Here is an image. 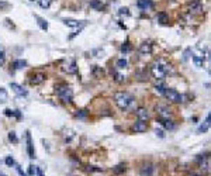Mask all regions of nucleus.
Masks as SVG:
<instances>
[{
  "mask_svg": "<svg viewBox=\"0 0 211 176\" xmlns=\"http://www.w3.org/2000/svg\"><path fill=\"white\" fill-rule=\"evenodd\" d=\"M90 6H92V7H94V8H101V4H100V3H99L97 0H92V1H90Z\"/></svg>",
  "mask_w": 211,
  "mask_h": 176,
  "instance_id": "nucleus-30",
  "label": "nucleus"
},
{
  "mask_svg": "<svg viewBox=\"0 0 211 176\" xmlns=\"http://www.w3.org/2000/svg\"><path fill=\"white\" fill-rule=\"evenodd\" d=\"M170 71V65H168L166 62H163L162 59H158L155 61L152 66H151V72L154 75L155 79L158 80H163L166 78V73Z\"/></svg>",
  "mask_w": 211,
  "mask_h": 176,
  "instance_id": "nucleus-2",
  "label": "nucleus"
},
{
  "mask_svg": "<svg viewBox=\"0 0 211 176\" xmlns=\"http://www.w3.org/2000/svg\"><path fill=\"white\" fill-rule=\"evenodd\" d=\"M16 168H17V172L20 173V176H28V175H27V173H24V172H23V170L20 169V166H16Z\"/></svg>",
  "mask_w": 211,
  "mask_h": 176,
  "instance_id": "nucleus-37",
  "label": "nucleus"
},
{
  "mask_svg": "<svg viewBox=\"0 0 211 176\" xmlns=\"http://www.w3.org/2000/svg\"><path fill=\"white\" fill-rule=\"evenodd\" d=\"M4 114L8 116V117H17V119H21V113L18 110H10V109H6L4 110Z\"/></svg>",
  "mask_w": 211,
  "mask_h": 176,
  "instance_id": "nucleus-17",
  "label": "nucleus"
},
{
  "mask_svg": "<svg viewBox=\"0 0 211 176\" xmlns=\"http://www.w3.org/2000/svg\"><path fill=\"white\" fill-rule=\"evenodd\" d=\"M165 86H163V85H156V86H155V90H156V92H159V93H162L163 95V92H165Z\"/></svg>",
  "mask_w": 211,
  "mask_h": 176,
  "instance_id": "nucleus-31",
  "label": "nucleus"
},
{
  "mask_svg": "<svg viewBox=\"0 0 211 176\" xmlns=\"http://www.w3.org/2000/svg\"><path fill=\"white\" fill-rule=\"evenodd\" d=\"M155 134L159 137V138H163V137H165V134H163L162 130H156V131H155Z\"/></svg>",
  "mask_w": 211,
  "mask_h": 176,
  "instance_id": "nucleus-36",
  "label": "nucleus"
},
{
  "mask_svg": "<svg viewBox=\"0 0 211 176\" xmlns=\"http://www.w3.org/2000/svg\"><path fill=\"white\" fill-rule=\"evenodd\" d=\"M114 102L122 111H131L135 109V99L127 92H115L114 93Z\"/></svg>",
  "mask_w": 211,
  "mask_h": 176,
  "instance_id": "nucleus-1",
  "label": "nucleus"
},
{
  "mask_svg": "<svg viewBox=\"0 0 211 176\" xmlns=\"http://www.w3.org/2000/svg\"><path fill=\"white\" fill-rule=\"evenodd\" d=\"M125 170H127V166H125L124 163H120V165H117L115 168H113V172L115 175H121V173H124Z\"/></svg>",
  "mask_w": 211,
  "mask_h": 176,
  "instance_id": "nucleus-19",
  "label": "nucleus"
},
{
  "mask_svg": "<svg viewBox=\"0 0 211 176\" xmlns=\"http://www.w3.org/2000/svg\"><path fill=\"white\" fill-rule=\"evenodd\" d=\"M37 175H38V176H44V175H42V172H41V168H37Z\"/></svg>",
  "mask_w": 211,
  "mask_h": 176,
  "instance_id": "nucleus-40",
  "label": "nucleus"
},
{
  "mask_svg": "<svg viewBox=\"0 0 211 176\" xmlns=\"http://www.w3.org/2000/svg\"><path fill=\"white\" fill-rule=\"evenodd\" d=\"M130 49H131V47L128 45V42H125V44H124V45L121 47V51L124 52V54H127V52H128Z\"/></svg>",
  "mask_w": 211,
  "mask_h": 176,
  "instance_id": "nucleus-32",
  "label": "nucleus"
},
{
  "mask_svg": "<svg viewBox=\"0 0 211 176\" xmlns=\"http://www.w3.org/2000/svg\"><path fill=\"white\" fill-rule=\"evenodd\" d=\"M64 24L68 25V27H72V28H76V27H80L85 23L83 21H79V20H73V18H64Z\"/></svg>",
  "mask_w": 211,
  "mask_h": 176,
  "instance_id": "nucleus-14",
  "label": "nucleus"
},
{
  "mask_svg": "<svg viewBox=\"0 0 211 176\" xmlns=\"http://www.w3.org/2000/svg\"><path fill=\"white\" fill-rule=\"evenodd\" d=\"M35 173H37V166L30 165V166H28V173H27V175H28V176H34Z\"/></svg>",
  "mask_w": 211,
  "mask_h": 176,
  "instance_id": "nucleus-28",
  "label": "nucleus"
},
{
  "mask_svg": "<svg viewBox=\"0 0 211 176\" xmlns=\"http://www.w3.org/2000/svg\"><path fill=\"white\" fill-rule=\"evenodd\" d=\"M135 114H137L138 120H142V121L149 120V113H148V110L144 109V107H138V109L135 110Z\"/></svg>",
  "mask_w": 211,
  "mask_h": 176,
  "instance_id": "nucleus-12",
  "label": "nucleus"
},
{
  "mask_svg": "<svg viewBox=\"0 0 211 176\" xmlns=\"http://www.w3.org/2000/svg\"><path fill=\"white\" fill-rule=\"evenodd\" d=\"M190 52H191V49L187 48L186 51H184V56H183V61H187V58L190 56Z\"/></svg>",
  "mask_w": 211,
  "mask_h": 176,
  "instance_id": "nucleus-34",
  "label": "nucleus"
},
{
  "mask_svg": "<svg viewBox=\"0 0 211 176\" xmlns=\"http://www.w3.org/2000/svg\"><path fill=\"white\" fill-rule=\"evenodd\" d=\"M8 140H10L11 142H14V144H17V142H18V138H17V135H16V133H14V131H10V133H8Z\"/></svg>",
  "mask_w": 211,
  "mask_h": 176,
  "instance_id": "nucleus-26",
  "label": "nucleus"
},
{
  "mask_svg": "<svg viewBox=\"0 0 211 176\" xmlns=\"http://www.w3.org/2000/svg\"><path fill=\"white\" fill-rule=\"evenodd\" d=\"M34 17L37 18V23H38V25L41 27V30H48V23H47V21H45V20L42 18V17L37 16V14H35Z\"/></svg>",
  "mask_w": 211,
  "mask_h": 176,
  "instance_id": "nucleus-18",
  "label": "nucleus"
},
{
  "mask_svg": "<svg viewBox=\"0 0 211 176\" xmlns=\"http://www.w3.org/2000/svg\"><path fill=\"white\" fill-rule=\"evenodd\" d=\"M13 66H14V69H23V68L27 66V62L23 61V59H17V61L13 62Z\"/></svg>",
  "mask_w": 211,
  "mask_h": 176,
  "instance_id": "nucleus-20",
  "label": "nucleus"
},
{
  "mask_svg": "<svg viewBox=\"0 0 211 176\" xmlns=\"http://www.w3.org/2000/svg\"><path fill=\"white\" fill-rule=\"evenodd\" d=\"M10 88H11V90H13L16 95H18V96H27V95H28V92H27L23 86L17 85V83H10Z\"/></svg>",
  "mask_w": 211,
  "mask_h": 176,
  "instance_id": "nucleus-11",
  "label": "nucleus"
},
{
  "mask_svg": "<svg viewBox=\"0 0 211 176\" xmlns=\"http://www.w3.org/2000/svg\"><path fill=\"white\" fill-rule=\"evenodd\" d=\"M4 162H6V165H7V166H14V165H16V163H14V159H13L11 156H7Z\"/></svg>",
  "mask_w": 211,
  "mask_h": 176,
  "instance_id": "nucleus-29",
  "label": "nucleus"
},
{
  "mask_svg": "<svg viewBox=\"0 0 211 176\" xmlns=\"http://www.w3.org/2000/svg\"><path fill=\"white\" fill-rule=\"evenodd\" d=\"M148 126H146V121H142V120H137L134 124H132V130L135 133H145Z\"/></svg>",
  "mask_w": 211,
  "mask_h": 176,
  "instance_id": "nucleus-8",
  "label": "nucleus"
},
{
  "mask_svg": "<svg viewBox=\"0 0 211 176\" xmlns=\"http://www.w3.org/2000/svg\"><path fill=\"white\" fill-rule=\"evenodd\" d=\"M25 140H27V152H28V156H30L31 159H34V158H35V151H34L33 140H31V135H30L28 131L25 133Z\"/></svg>",
  "mask_w": 211,
  "mask_h": 176,
  "instance_id": "nucleus-7",
  "label": "nucleus"
},
{
  "mask_svg": "<svg viewBox=\"0 0 211 176\" xmlns=\"http://www.w3.org/2000/svg\"><path fill=\"white\" fill-rule=\"evenodd\" d=\"M57 95L64 103H72L73 90L71 86H68V85H59L57 88Z\"/></svg>",
  "mask_w": 211,
  "mask_h": 176,
  "instance_id": "nucleus-3",
  "label": "nucleus"
},
{
  "mask_svg": "<svg viewBox=\"0 0 211 176\" xmlns=\"http://www.w3.org/2000/svg\"><path fill=\"white\" fill-rule=\"evenodd\" d=\"M38 1H40V6L42 8H48L49 6H51V1H52V0H38Z\"/></svg>",
  "mask_w": 211,
  "mask_h": 176,
  "instance_id": "nucleus-27",
  "label": "nucleus"
},
{
  "mask_svg": "<svg viewBox=\"0 0 211 176\" xmlns=\"http://www.w3.org/2000/svg\"><path fill=\"white\" fill-rule=\"evenodd\" d=\"M155 110L159 114L161 119H170L172 117V110L168 106H165V104H158V106L155 107Z\"/></svg>",
  "mask_w": 211,
  "mask_h": 176,
  "instance_id": "nucleus-5",
  "label": "nucleus"
},
{
  "mask_svg": "<svg viewBox=\"0 0 211 176\" xmlns=\"http://www.w3.org/2000/svg\"><path fill=\"white\" fill-rule=\"evenodd\" d=\"M0 7L6 8V7H8V4H7V3H4V1H0Z\"/></svg>",
  "mask_w": 211,
  "mask_h": 176,
  "instance_id": "nucleus-39",
  "label": "nucleus"
},
{
  "mask_svg": "<svg viewBox=\"0 0 211 176\" xmlns=\"http://www.w3.org/2000/svg\"><path fill=\"white\" fill-rule=\"evenodd\" d=\"M191 176H200V175H191Z\"/></svg>",
  "mask_w": 211,
  "mask_h": 176,
  "instance_id": "nucleus-43",
  "label": "nucleus"
},
{
  "mask_svg": "<svg viewBox=\"0 0 211 176\" xmlns=\"http://www.w3.org/2000/svg\"><path fill=\"white\" fill-rule=\"evenodd\" d=\"M127 65H128V62H127V59H124V58L118 59V61L115 62V66H117L118 69H124V68H127Z\"/></svg>",
  "mask_w": 211,
  "mask_h": 176,
  "instance_id": "nucleus-23",
  "label": "nucleus"
},
{
  "mask_svg": "<svg viewBox=\"0 0 211 176\" xmlns=\"http://www.w3.org/2000/svg\"><path fill=\"white\" fill-rule=\"evenodd\" d=\"M139 176H154V166L151 163L142 165V168L139 169Z\"/></svg>",
  "mask_w": 211,
  "mask_h": 176,
  "instance_id": "nucleus-9",
  "label": "nucleus"
},
{
  "mask_svg": "<svg viewBox=\"0 0 211 176\" xmlns=\"http://www.w3.org/2000/svg\"><path fill=\"white\" fill-rule=\"evenodd\" d=\"M33 1H34V0H33Z\"/></svg>",
  "mask_w": 211,
  "mask_h": 176,
  "instance_id": "nucleus-44",
  "label": "nucleus"
},
{
  "mask_svg": "<svg viewBox=\"0 0 211 176\" xmlns=\"http://www.w3.org/2000/svg\"><path fill=\"white\" fill-rule=\"evenodd\" d=\"M156 20H158L159 23L165 24V23L168 21V14H166V13H158V14H156Z\"/></svg>",
  "mask_w": 211,
  "mask_h": 176,
  "instance_id": "nucleus-22",
  "label": "nucleus"
},
{
  "mask_svg": "<svg viewBox=\"0 0 211 176\" xmlns=\"http://www.w3.org/2000/svg\"><path fill=\"white\" fill-rule=\"evenodd\" d=\"M76 116H78V117H85V116H86V113L83 111V110H80V111L76 113Z\"/></svg>",
  "mask_w": 211,
  "mask_h": 176,
  "instance_id": "nucleus-38",
  "label": "nucleus"
},
{
  "mask_svg": "<svg viewBox=\"0 0 211 176\" xmlns=\"http://www.w3.org/2000/svg\"><path fill=\"white\" fill-rule=\"evenodd\" d=\"M205 121H207V123H210V124H211V111H210V114H208V117L205 119Z\"/></svg>",
  "mask_w": 211,
  "mask_h": 176,
  "instance_id": "nucleus-41",
  "label": "nucleus"
},
{
  "mask_svg": "<svg viewBox=\"0 0 211 176\" xmlns=\"http://www.w3.org/2000/svg\"><path fill=\"white\" fill-rule=\"evenodd\" d=\"M210 123H207V121H204L203 124H201V126H200V127L197 128V131H198V133H205V131H208V128H210Z\"/></svg>",
  "mask_w": 211,
  "mask_h": 176,
  "instance_id": "nucleus-25",
  "label": "nucleus"
},
{
  "mask_svg": "<svg viewBox=\"0 0 211 176\" xmlns=\"http://www.w3.org/2000/svg\"><path fill=\"white\" fill-rule=\"evenodd\" d=\"M8 99V95H7V90L4 88H0V103H6Z\"/></svg>",
  "mask_w": 211,
  "mask_h": 176,
  "instance_id": "nucleus-21",
  "label": "nucleus"
},
{
  "mask_svg": "<svg viewBox=\"0 0 211 176\" xmlns=\"http://www.w3.org/2000/svg\"><path fill=\"white\" fill-rule=\"evenodd\" d=\"M0 176H6V175H4V173H3V172H0Z\"/></svg>",
  "mask_w": 211,
  "mask_h": 176,
  "instance_id": "nucleus-42",
  "label": "nucleus"
},
{
  "mask_svg": "<svg viewBox=\"0 0 211 176\" xmlns=\"http://www.w3.org/2000/svg\"><path fill=\"white\" fill-rule=\"evenodd\" d=\"M193 61H194L196 66H198V68H201V66H203V62H204V58H203V56L200 58V56H198V55H193Z\"/></svg>",
  "mask_w": 211,
  "mask_h": 176,
  "instance_id": "nucleus-24",
  "label": "nucleus"
},
{
  "mask_svg": "<svg viewBox=\"0 0 211 176\" xmlns=\"http://www.w3.org/2000/svg\"><path fill=\"white\" fill-rule=\"evenodd\" d=\"M62 71L66 73H69V75H73V73L78 72V65H76V61L75 59H69V61H66L65 64L62 65Z\"/></svg>",
  "mask_w": 211,
  "mask_h": 176,
  "instance_id": "nucleus-6",
  "label": "nucleus"
},
{
  "mask_svg": "<svg viewBox=\"0 0 211 176\" xmlns=\"http://www.w3.org/2000/svg\"><path fill=\"white\" fill-rule=\"evenodd\" d=\"M4 59H6V55H4V51L0 48V65L4 64Z\"/></svg>",
  "mask_w": 211,
  "mask_h": 176,
  "instance_id": "nucleus-33",
  "label": "nucleus"
},
{
  "mask_svg": "<svg viewBox=\"0 0 211 176\" xmlns=\"http://www.w3.org/2000/svg\"><path fill=\"white\" fill-rule=\"evenodd\" d=\"M159 123H161V126H162L163 128H166V130H173V128L176 127L175 121H172L170 119H159Z\"/></svg>",
  "mask_w": 211,
  "mask_h": 176,
  "instance_id": "nucleus-15",
  "label": "nucleus"
},
{
  "mask_svg": "<svg viewBox=\"0 0 211 176\" xmlns=\"http://www.w3.org/2000/svg\"><path fill=\"white\" fill-rule=\"evenodd\" d=\"M137 6H138L141 10H149V8L154 7V3H152V0H138V1H137Z\"/></svg>",
  "mask_w": 211,
  "mask_h": 176,
  "instance_id": "nucleus-13",
  "label": "nucleus"
},
{
  "mask_svg": "<svg viewBox=\"0 0 211 176\" xmlns=\"http://www.w3.org/2000/svg\"><path fill=\"white\" fill-rule=\"evenodd\" d=\"M120 14H125V16H128V14H130V11H128V8H127V7L120 8Z\"/></svg>",
  "mask_w": 211,
  "mask_h": 176,
  "instance_id": "nucleus-35",
  "label": "nucleus"
},
{
  "mask_svg": "<svg viewBox=\"0 0 211 176\" xmlns=\"http://www.w3.org/2000/svg\"><path fill=\"white\" fill-rule=\"evenodd\" d=\"M45 79H47L45 73L38 72V73H34L33 76H31V79H30V83H31V85H40V83H42V82H44Z\"/></svg>",
  "mask_w": 211,
  "mask_h": 176,
  "instance_id": "nucleus-10",
  "label": "nucleus"
},
{
  "mask_svg": "<svg viewBox=\"0 0 211 176\" xmlns=\"http://www.w3.org/2000/svg\"><path fill=\"white\" fill-rule=\"evenodd\" d=\"M163 96L166 97L168 100H170L172 103H182V102H183V99H184V97L179 93L177 90H175V89H172V88H166V89H165Z\"/></svg>",
  "mask_w": 211,
  "mask_h": 176,
  "instance_id": "nucleus-4",
  "label": "nucleus"
},
{
  "mask_svg": "<svg viewBox=\"0 0 211 176\" xmlns=\"http://www.w3.org/2000/svg\"><path fill=\"white\" fill-rule=\"evenodd\" d=\"M139 52H141L142 55L151 54V52H152V44H151V42H144V44H141V47H139Z\"/></svg>",
  "mask_w": 211,
  "mask_h": 176,
  "instance_id": "nucleus-16",
  "label": "nucleus"
}]
</instances>
